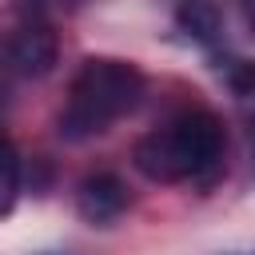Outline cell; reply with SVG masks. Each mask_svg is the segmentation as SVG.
Returning <instances> with one entry per match:
<instances>
[{"label": "cell", "mask_w": 255, "mask_h": 255, "mask_svg": "<svg viewBox=\"0 0 255 255\" xmlns=\"http://www.w3.org/2000/svg\"><path fill=\"white\" fill-rule=\"evenodd\" d=\"M16 195H20V159L4 143L0 147V215H8L16 207Z\"/></svg>", "instance_id": "cell-6"}, {"label": "cell", "mask_w": 255, "mask_h": 255, "mask_svg": "<svg viewBox=\"0 0 255 255\" xmlns=\"http://www.w3.org/2000/svg\"><path fill=\"white\" fill-rule=\"evenodd\" d=\"M251 143H255V124H251Z\"/></svg>", "instance_id": "cell-8"}, {"label": "cell", "mask_w": 255, "mask_h": 255, "mask_svg": "<svg viewBox=\"0 0 255 255\" xmlns=\"http://www.w3.org/2000/svg\"><path fill=\"white\" fill-rule=\"evenodd\" d=\"M219 151H223L219 120L203 108H191V112H179L171 124L147 131L135 143L131 159L147 179L179 183V179H191V175H203L207 167H215Z\"/></svg>", "instance_id": "cell-2"}, {"label": "cell", "mask_w": 255, "mask_h": 255, "mask_svg": "<svg viewBox=\"0 0 255 255\" xmlns=\"http://www.w3.org/2000/svg\"><path fill=\"white\" fill-rule=\"evenodd\" d=\"M0 60H4L8 68H16L20 76H44V72H52V64H56V36H52L44 24L20 28V32H12V36L0 44Z\"/></svg>", "instance_id": "cell-3"}, {"label": "cell", "mask_w": 255, "mask_h": 255, "mask_svg": "<svg viewBox=\"0 0 255 255\" xmlns=\"http://www.w3.org/2000/svg\"><path fill=\"white\" fill-rule=\"evenodd\" d=\"M223 76H227L235 96H251L255 92V60H231Z\"/></svg>", "instance_id": "cell-7"}, {"label": "cell", "mask_w": 255, "mask_h": 255, "mask_svg": "<svg viewBox=\"0 0 255 255\" xmlns=\"http://www.w3.org/2000/svg\"><path fill=\"white\" fill-rule=\"evenodd\" d=\"M179 24H183L195 40H203V44H211V40L219 36V12H215L211 4H203V0L183 4V8H179Z\"/></svg>", "instance_id": "cell-5"}, {"label": "cell", "mask_w": 255, "mask_h": 255, "mask_svg": "<svg viewBox=\"0 0 255 255\" xmlns=\"http://www.w3.org/2000/svg\"><path fill=\"white\" fill-rule=\"evenodd\" d=\"M0 147H4V135H0Z\"/></svg>", "instance_id": "cell-9"}, {"label": "cell", "mask_w": 255, "mask_h": 255, "mask_svg": "<svg viewBox=\"0 0 255 255\" xmlns=\"http://www.w3.org/2000/svg\"><path fill=\"white\" fill-rule=\"evenodd\" d=\"M143 96V72L128 60L92 56L72 80L68 104L60 112V135L64 139H88L104 131L112 120L128 116Z\"/></svg>", "instance_id": "cell-1"}, {"label": "cell", "mask_w": 255, "mask_h": 255, "mask_svg": "<svg viewBox=\"0 0 255 255\" xmlns=\"http://www.w3.org/2000/svg\"><path fill=\"white\" fill-rule=\"evenodd\" d=\"M76 207H80V215H84L88 223L108 227L112 219L124 215V207H128V187H124V179L112 175V171L88 175V179L80 183V191H76Z\"/></svg>", "instance_id": "cell-4"}]
</instances>
